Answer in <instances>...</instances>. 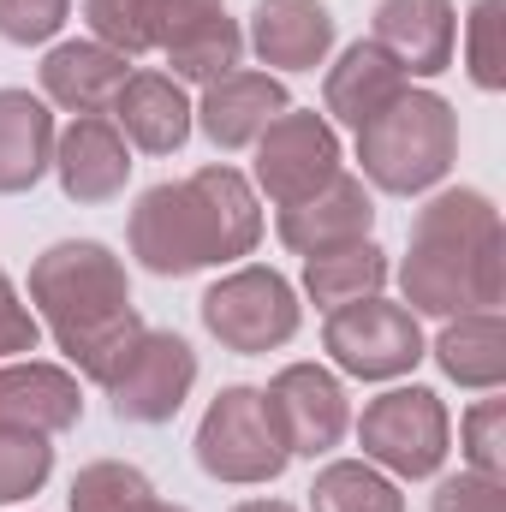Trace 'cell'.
<instances>
[{"instance_id":"44dd1931","label":"cell","mask_w":506,"mask_h":512,"mask_svg":"<svg viewBox=\"0 0 506 512\" xmlns=\"http://www.w3.org/2000/svg\"><path fill=\"white\" fill-rule=\"evenodd\" d=\"M54 137L60 120L36 90H0V197H24L54 173Z\"/></svg>"},{"instance_id":"f1b7e54d","label":"cell","mask_w":506,"mask_h":512,"mask_svg":"<svg viewBox=\"0 0 506 512\" xmlns=\"http://www.w3.org/2000/svg\"><path fill=\"white\" fill-rule=\"evenodd\" d=\"M459 465L483 471V477H506V399L501 393H477L459 411Z\"/></svg>"},{"instance_id":"6da1fadb","label":"cell","mask_w":506,"mask_h":512,"mask_svg":"<svg viewBox=\"0 0 506 512\" xmlns=\"http://www.w3.org/2000/svg\"><path fill=\"white\" fill-rule=\"evenodd\" d=\"M262 245V197L233 161H209L185 179L137 191L126 215V251L155 280L233 268Z\"/></svg>"},{"instance_id":"ba28073f","label":"cell","mask_w":506,"mask_h":512,"mask_svg":"<svg viewBox=\"0 0 506 512\" xmlns=\"http://www.w3.org/2000/svg\"><path fill=\"white\" fill-rule=\"evenodd\" d=\"M322 352L334 376L387 387L405 382L429 358V340H423V316H411L399 298L376 292V298H358L322 316Z\"/></svg>"},{"instance_id":"8fae6325","label":"cell","mask_w":506,"mask_h":512,"mask_svg":"<svg viewBox=\"0 0 506 512\" xmlns=\"http://www.w3.org/2000/svg\"><path fill=\"white\" fill-rule=\"evenodd\" d=\"M262 399L292 459H334L352 435V393H346V376H334L328 364H304V358L280 364Z\"/></svg>"},{"instance_id":"4fadbf2b","label":"cell","mask_w":506,"mask_h":512,"mask_svg":"<svg viewBox=\"0 0 506 512\" xmlns=\"http://www.w3.org/2000/svg\"><path fill=\"white\" fill-rule=\"evenodd\" d=\"M370 42L411 78L429 84L459 60V6L453 0H376Z\"/></svg>"},{"instance_id":"1f68e13d","label":"cell","mask_w":506,"mask_h":512,"mask_svg":"<svg viewBox=\"0 0 506 512\" xmlns=\"http://www.w3.org/2000/svg\"><path fill=\"white\" fill-rule=\"evenodd\" d=\"M429 512H506V477H483V471H441Z\"/></svg>"},{"instance_id":"ac0fdd59","label":"cell","mask_w":506,"mask_h":512,"mask_svg":"<svg viewBox=\"0 0 506 512\" xmlns=\"http://www.w3.org/2000/svg\"><path fill=\"white\" fill-rule=\"evenodd\" d=\"M0 423L60 441L66 429L84 423V382L48 358H6L0 364Z\"/></svg>"},{"instance_id":"9a60e30c","label":"cell","mask_w":506,"mask_h":512,"mask_svg":"<svg viewBox=\"0 0 506 512\" xmlns=\"http://www.w3.org/2000/svg\"><path fill=\"white\" fill-rule=\"evenodd\" d=\"M286 108H292L286 78H274V72H262V66H239V72H227V78H215V84L197 90L191 120H197V131H203L221 155H245Z\"/></svg>"},{"instance_id":"603a6c76","label":"cell","mask_w":506,"mask_h":512,"mask_svg":"<svg viewBox=\"0 0 506 512\" xmlns=\"http://www.w3.org/2000/svg\"><path fill=\"white\" fill-rule=\"evenodd\" d=\"M393 280V256L381 251L376 239H358V245H340V251H316L304 256V280H298V298H310L322 316L340 310V304H358V298H376Z\"/></svg>"},{"instance_id":"836d02e7","label":"cell","mask_w":506,"mask_h":512,"mask_svg":"<svg viewBox=\"0 0 506 512\" xmlns=\"http://www.w3.org/2000/svg\"><path fill=\"white\" fill-rule=\"evenodd\" d=\"M143 12H149V30H155V54H161V42H173L197 18L227 12V0H143Z\"/></svg>"},{"instance_id":"52a82bcc","label":"cell","mask_w":506,"mask_h":512,"mask_svg":"<svg viewBox=\"0 0 506 512\" xmlns=\"http://www.w3.org/2000/svg\"><path fill=\"white\" fill-rule=\"evenodd\" d=\"M197 316H203V334L221 346V352H239V358H268L280 346L298 340L304 328V298L298 286L268 268V262H233L203 298H197Z\"/></svg>"},{"instance_id":"f546056e","label":"cell","mask_w":506,"mask_h":512,"mask_svg":"<svg viewBox=\"0 0 506 512\" xmlns=\"http://www.w3.org/2000/svg\"><path fill=\"white\" fill-rule=\"evenodd\" d=\"M84 30H90L102 48L126 54V60L155 54V30H149L143 0H84Z\"/></svg>"},{"instance_id":"4316f807","label":"cell","mask_w":506,"mask_h":512,"mask_svg":"<svg viewBox=\"0 0 506 512\" xmlns=\"http://www.w3.org/2000/svg\"><path fill=\"white\" fill-rule=\"evenodd\" d=\"M459 54H465V78L483 96L506 90V0H471V12L459 18Z\"/></svg>"},{"instance_id":"30bf717a","label":"cell","mask_w":506,"mask_h":512,"mask_svg":"<svg viewBox=\"0 0 506 512\" xmlns=\"http://www.w3.org/2000/svg\"><path fill=\"white\" fill-rule=\"evenodd\" d=\"M191 387H197V352H191V340L173 334V328H143L137 346L126 352V364L102 382V393H108V405H114L120 423L161 429V423H173L185 411Z\"/></svg>"},{"instance_id":"d6a6232c","label":"cell","mask_w":506,"mask_h":512,"mask_svg":"<svg viewBox=\"0 0 506 512\" xmlns=\"http://www.w3.org/2000/svg\"><path fill=\"white\" fill-rule=\"evenodd\" d=\"M36 346H42V322L24 304V286L0 268V364L6 358H30Z\"/></svg>"},{"instance_id":"5bb4252c","label":"cell","mask_w":506,"mask_h":512,"mask_svg":"<svg viewBox=\"0 0 506 512\" xmlns=\"http://www.w3.org/2000/svg\"><path fill=\"white\" fill-rule=\"evenodd\" d=\"M131 167H137L131 143L108 114H78L54 137V179H60L66 203H78V209L120 203L131 185Z\"/></svg>"},{"instance_id":"4dcf8cb0","label":"cell","mask_w":506,"mask_h":512,"mask_svg":"<svg viewBox=\"0 0 506 512\" xmlns=\"http://www.w3.org/2000/svg\"><path fill=\"white\" fill-rule=\"evenodd\" d=\"M72 0H0V42L12 48H42L66 30Z\"/></svg>"},{"instance_id":"7c38bea8","label":"cell","mask_w":506,"mask_h":512,"mask_svg":"<svg viewBox=\"0 0 506 512\" xmlns=\"http://www.w3.org/2000/svg\"><path fill=\"white\" fill-rule=\"evenodd\" d=\"M340 48V18L328 0H256L245 24V54H256L262 72H316Z\"/></svg>"},{"instance_id":"277c9868","label":"cell","mask_w":506,"mask_h":512,"mask_svg":"<svg viewBox=\"0 0 506 512\" xmlns=\"http://www.w3.org/2000/svg\"><path fill=\"white\" fill-rule=\"evenodd\" d=\"M352 155L370 191L429 197L459 167V108L429 84H405L370 126L352 131Z\"/></svg>"},{"instance_id":"cb8c5ba5","label":"cell","mask_w":506,"mask_h":512,"mask_svg":"<svg viewBox=\"0 0 506 512\" xmlns=\"http://www.w3.org/2000/svg\"><path fill=\"white\" fill-rule=\"evenodd\" d=\"M161 60H167V78H179L185 90L197 84H215L227 72L245 66V24L233 12H215V18H197L185 24L173 42H161Z\"/></svg>"},{"instance_id":"e575fe53","label":"cell","mask_w":506,"mask_h":512,"mask_svg":"<svg viewBox=\"0 0 506 512\" xmlns=\"http://www.w3.org/2000/svg\"><path fill=\"white\" fill-rule=\"evenodd\" d=\"M233 512H298L292 501H274V495H251V501H239Z\"/></svg>"},{"instance_id":"2e32d148","label":"cell","mask_w":506,"mask_h":512,"mask_svg":"<svg viewBox=\"0 0 506 512\" xmlns=\"http://www.w3.org/2000/svg\"><path fill=\"white\" fill-rule=\"evenodd\" d=\"M274 239L292 256H316V251L358 245V239H376V191L352 167H340L316 197H304L292 209H274Z\"/></svg>"},{"instance_id":"e0dca14e","label":"cell","mask_w":506,"mask_h":512,"mask_svg":"<svg viewBox=\"0 0 506 512\" xmlns=\"http://www.w3.org/2000/svg\"><path fill=\"white\" fill-rule=\"evenodd\" d=\"M131 78V60L126 54H114V48H102L96 36H66V42H48V54H42V66H36V96L48 102V108H60V114H108L114 108V96L126 90Z\"/></svg>"},{"instance_id":"d6986e66","label":"cell","mask_w":506,"mask_h":512,"mask_svg":"<svg viewBox=\"0 0 506 512\" xmlns=\"http://www.w3.org/2000/svg\"><path fill=\"white\" fill-rule=\"evenodd\" d=\"M108 120L120 126V137L131 143V155H179L191 143V90L155 66H131L126 90L114 96Z\"/></svg>"},{"instance_id":"83f0119b","label":"cell","mask_w":506,"mask_h":512,"mask_svg":"<svg viewBox=\"0 0 506 512\" xmlns=\"http://www.w3.org/2000/svg\"><path fill=\"white\" fill-rule=\"evenodd\" d=\"M48 477H54V441L0 423V507H18V501L42 495Z\"/></svg>"},{"instance_id":"484cf974","label":"cell","mask_w":506,"mask_h":512,"mask_svg":"<svg viewBox=\"0 0 506 512\" xmlns=\"http://www.w3.org/2000/svg\"><path fill=\"white\" fill-rule=\"evenodd\" d=\"M155 501V483L126 459H90L66 489V512H149Z\"/></svg>"},{"instance_id":"5b68a950","label":"cell","mask_w":506,"mask_h":512,"mask_svg":"<svg viewBox=\"0 0 506 512\" xmlns=\"http://www.w3.org/2000/svg\"><path fill=\"white\" fill-rule=\"evenodd\" d=\"M352 435L364 459L387 471L393 483H429L447 471L453 453V411L435 387L423 382H387L364 411H352Z\"/></svg>"},{"instance_id":"9c48e42d","label":"cell","mask_w":506,"mask_h":512,"mask_svg":"<svg viewBox=\"0 0 506 512\" xmlns=\"http://www.w3.org/2000/svg\"><path fill=\"white\" fill-rule=\"evenodd\" d=\"M346 167V143H340V126H328L316 108H286L274 126L251 143V179L256 197L268 209H292L304 197H316L334 173Z\"/></svg>"},{"instance_id":"7a4b0ae2","label":"cell","mask_w":506,"mask_h":512,"mask_svg":"<svg viewBox=\"0 0 506 512\" xmlns=\"http://www.w3.org/2000/svg\"><path fill=\"white\" fill-rule=\"evenodd\" d=\"M399 304L411 316L447 322L465 310H501L506 304V227L489 191L477 185H441L411 215L405 256L393 262Z\"/></svg>"},{"instance_id":"3957f363","label":"cell","mask_w":506,"mask_h":512,"mask_svg":"<svg viewBox=\"0 0 506 512\" xmlns=\"http://www.w3.org/2000/svg\"><path fill=\"white\" fill-rule=\"evenodd\" d=\"M24 304L36 310L42 334L60 346L66 370L84 387H102L126 352L137 346V334L149 328L131 304V274L126 256L102 239H60L30 262L24 280Z\"/></svg>"},{"instance_id":"ffe728a7","label":"cell","mask_w":506,"mask_h":512,"mask_svg":"<svg viewBox=\"0 0 506 512\" xmlns=\"http://www.w3.org/2000/svg\"><path fill=\"white\" fill-rule=\"evenodd\" d=\"M411 78L381 54L370 36H358V42H346V48H334V60L322 66V120L328 126H370L381 108L405 90Z\"/></svg>"},{"instance_id":"d4e9b609","label":"cell","mask_w":506,"mask_h":512,"mask_svg":"<svg viewBox=\"0 0 506 512\" xmlns=\"http://www.w3.org/2000/svg\"><path fill=\"white\" fill-rule=\"evenodd\" d=\"M304 495H310V512H405L399 483L370 459H328Z\"/></svg>"},{"instance_id":"8992f818","label":"cell","mask_w":506,"mask_h":512,"mask_svg":"<svg viewBox=\"0 0 506 512\" xmlns=\"http://www.w3.org/2000/svg\"><path fill=\"white\" fill-rule=\"evenodd\" d=\"M191 453H197V471L221 489H268L292 465V453L274 429V411H268L262 387L251 382H227L203 405Z\"/></svg>"},{"instance_id":"7402d4cb","label":"cell","mask_w":506,"mask_h":512,"mask_svg":"<svg viewBox=\"0 0 506 512\" xmlns=\"http://www.w3.org/2000/svg\"><path fill=\"white\" fill-rule=\"evenodd\" d=\"M435 370L465 393H501L506 387V316L501 310H465L447 316L429 340Z\"/></svg>"},{"instance_id":"d590c367","label":"cell","mask_w":506,"mask_h":512,"mask_svg":"<svg viewBox=\"0 0 506 512\" xmlns=\"http://www.w3.org/2000/svg\"><path fill=\"white\" fill-rule=\"evenodd\" d=\"M149 512H191V507H173V501H155Z\"/></svg>"}]
</instances>
